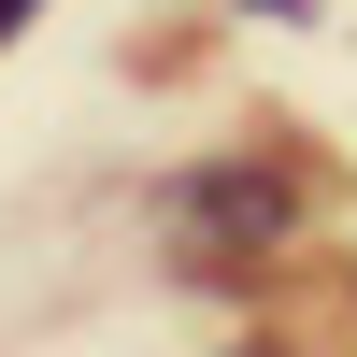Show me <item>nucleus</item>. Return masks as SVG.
Listing matches in <instances>:
<instances>
[{"label":"nucleus","mask_w":357,"mask_h":357,"mask_svg":"<svg viewBox=\"0 0 357 357\" xmlns=\"http://www.w3.org/2000/svg\"><path fill=\"white\" fill-rule=\"evenodd\" d=\"M172 229L215 243V257H272L286 229H301V172H286V158H215V172L172 186Z\"/></svg>","instance_id":"nucleus-1"},{"label":"nucleus","mask_w":357,"mask_h":357,"mask_svg":"<svg viewBox=\"0 0 357 357\" xmlns=\"http://www.w3.org/2000/svg\"><path fill=\"white\" fill-rule=\"evenodd\" d=\"M229 15H272V29H301V15H314V0H229Z\"/></svg>","instance_id":"nucleus-2"},{"label":"nucleus","mask_w":357,"mask_h":357,"mask_svg":"<svg viewBox=\"0 0 357 357\" xmlns=\"http://www.w3.org/2000/svg\"><path fill=\"white\" fill-rule=\"evenodd\" d=\"M29 15H43V0H0V43H15V29H29Z\"/></svg>","instance_id":"nucleus-3"}]
</instances>
